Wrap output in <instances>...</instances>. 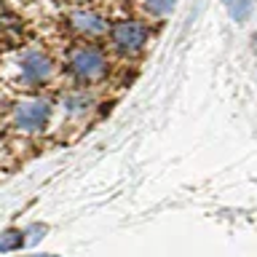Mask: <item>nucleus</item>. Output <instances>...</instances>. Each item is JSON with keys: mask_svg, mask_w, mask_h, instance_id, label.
<instances>
[{"mask_svg": "<svg viewBox=\"0 0 257 257\" xmlns=\"http://www.w3.org/2000/svg\"><path fill=\"white\" fill-rule=\"evenodd\" d=\"M148 40V30L145 24L134 22V19H120L110 27V43L120 56H134L145 48Z\"/></svg>", "mask_w": 257, "mask_h": 257, "instance_id": "obj_2", "label": "nucleus"}, {"mask_svg": "<svg viewBox=\"0 0 257 257\" xmlns=\"http://www.w3.org/2000/svg\"><path fill=\"white\" fill-rule=\"evenodd\" d=\"M51 70H54V62H51V56H46L43 51H27L22 56V80H24V86L43 83V80L51 75Z\"/></svg>", "mask_w": 257, "mask_h": 257, "instance_id": "obj_4", "label": "nucleus"}, {"mask_svg": "<svg viewBox=\"0 0 257 257\" xmlns=\"http://www.w3.org/2000/svg\"><path fill=\"white\" fill-rule=\"evenodd\" d=\"M67 22H70V27L75 30L78 35H86V38L102 35V32L107 30V22H104L96 11H91V8H78V11H70Z\"/></svg>", "mask_w": 257, "mask_h": 257, "instance_id": "obj_5", "label": "nucleus"}, {"mask_svg": "<svg viewBox=\"0 0 257 257\" xmlns=\"http://www.w3.org/2000/svg\"><path fill=\"white\" fill-rule=\"evenodd\" d=\"M225 3H233V0H225Z\"/></svg>", "mask_w": 257, "mask_h": 257, "instance_id": "obj_11", "label": "nucleus"}, {"mask_svg": "<svg viewBox=\"0 0 257 257\" xmlns=\"http://www.w3.org/2000/svg\"><path fill=\"white\" fill-rule=\"evenodd\" d=\"M22 38V22L16 16H0V48H11Z\"/></svg>", "mask_w": 257, "mask_h": 257, "instance_id": "obj_6", "label": "nucleus"}, {"mask_svg": "<svg viewBox=\"0 0 257 257\" xmlns=\"http://www.w3.org/2000/svg\"><path fill=\"white\" fill-rule=\"evenodd\" d=\"M51 115V104L46 99H24L14 107V123L24 134H35L48 123Z\"/></svg>", "mask_w": 257, "mask_h": 257, "instance_id": "obj_3", "label": "nucleus"}, {"mask_svg": "<svg viewBox=\"0 0 257 257\" xmlns=\"http://www.w3.org/2000/svg\"><path fill=\"white\" fill-rule=\"evenodd\" d=\"M145 6H148L150 14L164 16V14H169V11H172V8L177 6V0H145Z\"/></svg>", "mask_w": 257, "mask_h": 257, "instance_id": "obj_9", "label": "nucleus"}, {"mask_svg": "<svg viewBox=\"0 0 257 257\" xmlns=\"http://www.w3.org/2000/svg\"><path fill=\"white\" fill-rule=\"evenodd\" d=\"M24 244L19 230H8L6 236H0V252H11V249H19Z\"/></svg>", "mask_w": 257, "mask_h": 257, "instance_id": "obj_8", "label": "nucleus"}, {"mask_svg": "<svg viewBox=\"0 0 257 257\" xmlns=\"http://www.w3.org/2000/svg\"><path fill=\"white\" fill-rule=\"evenodd\" d=\"M252 11H254V0H233L230 3V16L238 24H244L252 16Z\"/></svg>", "mask_w": 257, "mask_h": 257, "instance_id": "obj_7", "label": "nucleus"}, {"mask_svg": "<svg viewBox=\"0 0 257 257\" xmlns=\"http://www.w3.org/2000/svg\"><path fill=\"white\" fill-rule=\"evenodd\" d=\"M67 70L80 83H96L107 72V56L94 43H78L67 54Z\"/></svg>", "mask_w": 257, "mask_h": 257, "instance_id": "obj_1", "label": "nucleus"}, {"mask_svg": "<svg viewBox=\"0 0 257 257\" xmlns=\"http://www.w3.org/2000/svg\"><path fill=\"white\" fill-rule=\"evenodd\" d=\"M86 104H88V99H86L83 94H70V96H64V110H67V112H83Z\"/></svg>", "mask_w": 257, "mask_h": 257, "instance_id": "obj_10", "label": "nucleus"}]
</instances>
